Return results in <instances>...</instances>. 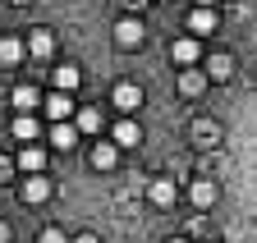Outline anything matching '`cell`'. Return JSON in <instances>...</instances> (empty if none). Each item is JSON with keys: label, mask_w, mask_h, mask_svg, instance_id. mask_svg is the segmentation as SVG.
Masks as SVG:
<instances>
[{"label": "cell", "mask_w": 257, "mask_h": 243, "mask_svg": "<svg viewBox=\"0 0 257 243\" xmlns=\"http://www.w3.org/2000/svg\"><path fill=\"white\" fill-rule=\"evenodd\" d=\"M143 37H147V33H143V19H119V23H115V46H119V51H138Z\"/></svg>", "instance_id": "cell-1"}, {"label": "cell", "mask_w": 257, "mask_h": 243, "mask_svg": "<svg viewBox=\"0 0 257 243\" xmlns=\"http://www.w3.org/2000/svg\"><path fill=\"white\" fill-rule=\"evenodd\" d=\"M19 193H23V202H28V206H42V202H46V197L55 193V184H51L46 174H28Z\"/></svg>", "instance_id": "cell-2"}, {"label": "cell", "mask_w": 257, "mask_h": 243, "mask_svg": "<svg viewBox=\"0 0 257 243\" xmlns=\"http://www.w3.org/2000/svg\"><path fill=\"white\" fill-rule=\"evenodd\" d=\"M42 110H46V119H55V124H64V119H69L78 106H74V97L69 92H51L46 101H42Z\"/></svg>", "instance_id": "cell-3"}, {"label": "cell", "mask_w": 257, "mask_h": 243, "mask_svg": "<svg viewBox=\"0 0 257 243\" xmlns=\"http://www.w3.org/2000/svg\"><path fill=\"white\" fill-rule=\"evenodd\" d=\"M23 51H28V55H37V60H51V55H55V37H51V28H32Z\"/></svg>", "instance_id": "cell-4"}, {"label": "cell", "mask_w": 257, "mask_h": 243, "mask_svg": "<svg viewBox=\"0 0 257 243\" xmlns=\"http://www.w3.org/2000/svg\"><path fill=\"white\" fill-rule=\"evenodd\" d=\"M110 142H115V147H138V142H143V129H138V119H128V115H124L119 124L110 129Z\"/></svg>", "instance_id": "cell-5"}, {"label": "cell", "mask_w": 257, "mask_h": 243, "mask_svg": "<svg viewBox=\"0 0 257 243\" xmlns=\"http://www.w3.org/2000/svg\"><path fill=\"white\" fill-rule=\"evenodd\" d=\"M110 101H115V106H119L124 115H134V110L143 106V87H138V83H119V87H115V97H110Z\"/></svg>", "instance_id": "cell-6"}, {"label": "cell", "mask_w": 257, "mask_h": 243, "mask_svg": "<svg viewBox=\"0 0 257 243\" xmlns=\"http://www.w3.org/2000/svg\"><path fill=\"white\" fill-rule=\"evenodd\" d=\"M202 74H207L211 83H230V78H234V60L225 55V51H216V55L207 60V69H202Z\"/></svg>", "instance_id": "cell-7"}, {"label": "cell", "mask_w": 257, "mask_h": 243, "mask_svg": "<svg viewBox=\"0 0 257 243\" xmlns=\"http://www.w3.org/2000/svg\"><path fill=\"white\" fill-rule=\"evenodd\" d=\"M198 55H202V46H198V37H179L175 46H170V60H175V65H198Z\"/></svg>", "instance_id": "cell-8"}, {"label": "cell", "mask_w": 257, "mask_h": 243, "mask_svg": "<svg viewBox=\"0 0 257 243\" xmlns=\"http://www.w3.org/2000/svg\"><path fill=\"white\" fill-rule=\"evenodd\" d=\"M14 170H23V174H42V170H46V151H42V147H23L19 161H14Z\"/></svg>", "instance_id": "cell-9"}, {"label": "cell", "mask_w": 257, "mask_h": 243, "mask_svg": "<svg viewBox=\"0 0 257 243\" xmlns=\"http://www.w3.org/2000/svg\"><path fill=\"white\" fill-rule=\"evenodd\" d=\"M147 197H152L156 206H175L179 188H175V179H152V184H147Z\"/></svg>", "instance_id": "cell-10"}, {"label": "cell", "mask_w": 257, "mask_h": 243, "mask_svg": "<svg viewBox=\"0 0 257 243\" xmlns=\"http://www.w3.org/2000/svg\"><path fill=\"white\" fill-rule=\"evenodd\" d=\"M216 28H220L216 10H202V5H198V10L188 14V33H198V37H202V33H216Z\"/></svg>", "instance_id": "cell-11"}, {"label": "cell", "mask_w": 257, "mask_h": 243, "mask_svg": "<svg viewBox=\"0 0 257 243\" xmlns=\"http://www.w3.org/2000/svg\"><path fill=\"white\" fill-rule=\"evenodd\" d=\"M46 142H51V147H60V151H69V147L78 142V129L69 124V119H64V124H51V133H46Z\"/></svg>", "instance_id": "cell-12"}, {"label": "cell", "mask_w": 257, "mask_h": 243, "mask_svg": "<svg viewBox=\"0 0 257 243\" xmlns=\"http://www.w3.org/2000/svg\"><path fill=\"white\" fill-rule=\"evenodd\" d=\"M188 197H193V206H211V202L220 197V188L211 184V179H193V188H188Z\"/></svg>", "instance_id": "cell-13"}, {"label": "cell", "mask_w": 257, "mask_h": 243, "mask_svg": "<svg viewBox=\"0 0 257 243\" xmlns=\"http://www.w3.org/2000/svg\"><path fill=\"white\" fill-rule=\"evenodd\" d=\"M115 161H119V147L115 142H96L92 147V165L96 170H115Z\"/></svg>", "instance_id": "cell-14"}, {"label": "cell", "mask_w": 257, "mask_h": 243, "mask_svg": "<svg viewBox=\"0 0 257 243\" xmlns=\"http://www.w3.org/2000/svg\"><path fill=\"white\" fill-rule=\"evenodd\" d=\"M74 129L78 133H101V110H96V106H83L74 115Z\"/></svg>", "instance_id": "cell-15"}, {"label": "cell", "mask_w": 257, "mask_h": 243, "mask_svg": "<svg viewBox=\"0 0 257 243\" xmlns=\"http://www.w3.org/2000/svg\"><path fill=\"white\" fill-rule=\"evenodd\" d=\"M51 78H55V92H74V87L83 83V74H78V65H60V69H55Z\"/></svg>", "instance_id": "cell-16"}, {"label": "cell", "mask_w": 257, "mask_h": 243, "mask_svg": "<svg viewBox=\"0 0 257 243\" xmlns=\"http://www.w3.org/2000/svg\"><path fill=\"white\" fill-rule=\"evenodd\" d=\"M202 87H207V74H202V69H184V74H179V92H184V97H198Z\"/></svg>", "instance_id": "cell-17"}, {"label": "cell", "mask_w": 257, "mask_h": 243, "mask_svg": "<svg viewBox=\"0 0 257 243\" xmlns=\"http://www.w3.org/2000/svg\"><path fill=\"white\" fill-rule=\"evenodd\" d=\"M10 133H14L19 142H37V133H42V124H37V119H32V115H19Z\"/></svg>", "instance_id": "cell-18"}, {"label": "cell", "mask_w": 257, "mask_h": 243, "mask_svg": "<svg viewBox=\"0 0 257 243\" xmlns=\"http://www.w3.org/2000/svg\"><path fill=\"white\" fill-rule=\"evenodd\" d=\"M14 106H19V115H32L42 106V97H37V87H14Z\"/></svg>", "instance_id": "cell-19"}, {"label": "cell", "mask_w": 257, "mask_h": 243, "mask_svg": "<svg viewBox=\"0 0 257 243\" xmlns=\"http://www.w3.org/2000/svg\"><path fill=\"white\" fill-rule=\"evenodd\" d=\"M23 55H28V51H23L19 37H5V42H0V65H19Z\"/></svg>", "instance_id": "cell-20"}, {"label": "cell", "mask_w": 257, "mask_h": 243, "mask_svg": "<svg viewBox=\"0 0 257 243\" xmlns=\"http://www.w3.org/2000/svg\"><path fill=\"white\" fill-rule=\"evenodd\" d=\"M193 133H198V142H216V138H220V124H211V119H198V124H193Z\"/></svg>", "instance_id": "cell-21"}, {"label": "cell", "mask_w": 257, "mask_h": 243, "mask_svg": "<svg viewBox=\"0 0 257 243\" xmlns=\"http://www.w3.org/2000/svg\"><path fill=\"white\" fill-rule=\"evenodd\" d=\"M10 174H14V161H10V156H0V179H10Z\"/></svg>", "instance_id": "cell-22"}, {"label": "cell", "mask_w": 257, "mask_h": 243, "mask_svg": "<svg viewBox=\"0 0 257 243\" xmlns=\"http://www.w3.org/2000/svg\"><path fill=\"white\" fill-rule=\"evenodd\" d=\"M42 243H64V234H60V229H46V234H42Z\"/></svg>", "instance_id": "cell-23"}, {"label": "cell", "mask_w": 257, "mask_h": 243, "mask_svg": "<svg viewBox=\"0 0 257 243\" xmlns=\"http://www.w3.org/2000/svg\"><path fill=\"white\" fill-rule=\"evenodd\" d=\"M74 243H101V238H96V234H78Z\"/></svg>", "instance_id": "cell-24"}, {"label": "cell", "mask_w": 257, "mask_h": 243, "mask_svg": "<svg viewBox=\"0 0 257 243\" xmlns=\"http://www.w3.org/2000/svg\"><path fill=\"white\" fill-rule=\"evenodd\" d=\"M0 243H10V225L5 220H0Z\"/></svg>", "instance_id": "cell-25"}, {"label": "cell", "mask_w": 257, "mask_h": 243, "mask_svg": "<svg viewBox=\"0 0 257 243\" xmlns=\"http://www.w3.org/2000/svg\"><path fill=\"white\" fill-rule=\"evenodd\" d=\"M198 5H202V10H216V0H198Z\"/></svg>", "instance_id": "cell-26"}, {"label": "cell", "mask_w": 257, "mask_h": 243, "mask_svg": "<svg viewBox=\"0 0 257 243\" xmlns=\"http://www.w3.org/2000/svg\"><path fill=\"white\" fill-rule=\"evenodd\" d=\"M170 243H188V238H170Z\"/></svg>", "instance_id": "cell-27"}, {"label": "cell", "mask_w": 257, "mask_h": 243, "mask_svg": "<svg viewBox=\"0 0 257 243\" xmlns=\"http://www.w3.org/2000/svg\"><path fill=\"white\" fill-rule=\"evenodd\" d=\"M14 5H28V0H14Z\"/></svg>", "instance_id": "cell-28"}]
</instances>
